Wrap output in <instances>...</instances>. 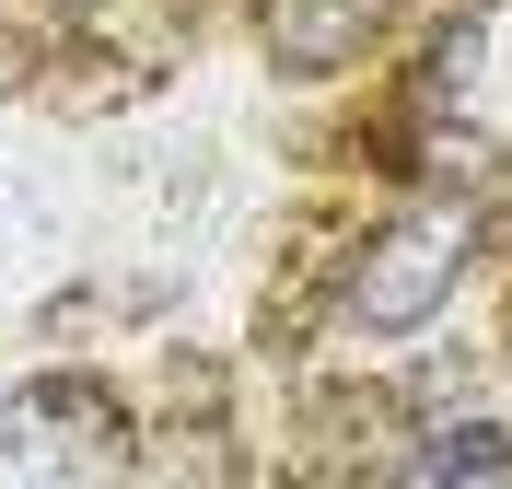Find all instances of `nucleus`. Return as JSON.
<instances>
[{
  "label": "nucleus",
  "instance_id": "20e7f679",
  "mask_svg": "<svg viewBox=\"0 0 512 489\" xmlns=\"http://www.w3.org/2000/svg\"><path fill=\"white\" fill-rule=\"evenodd\" d=\"M384 35V0H268V59L280 70H350L361 47Z\"/></svg>",
  "mask_w": 512,
  "mask_h": 489
},
{
  "label": "nucleus",
  "instance_id": "7ed1b4c3",
  "mask_svg": "<svg viewBox=\"0 0 512 489\" xmlns=\"http://www.w3.org/2000/svg\"><path fill=\"white\" fill-rule=\"evenodd\" d=\"M419 117L443 140H478V152L512 140V0H478V12H454V24L431 35V59H419Z\"/></svg>",
  "mask_w": 512,
  "mask_h": 489
},
{
  "label": "nucleus",
  "instance_id": "39448f33",
  "mask_svg": "<svg viewBox=\"0 0 512 489\" xmlns=\"http://www.w3.org/2000/svg\"><path fill=\"white\" fill-rule=\"evenodd\" d=\"M396 466H408V478H512V420H478V408H454V420H431Z\"/></svg>",
  "mask_w": 512,
  "mask_h": 489
},
{
  "label": "nucleus",
  "instance_id": "f257e3e1",
  "mask_svg": "<svg viewBox=\"0 0 512 489\" xmlns=\"http://www.w3.org/2000/svg\"><path fill=\"white\" fill-rule=\"evenodd\" d=\"M489 245V198L478 187H431V198H408L396 222L361 245V268H350V315L373 326V338H396V326H431L454 303V280H466V257Z\"/></svg>",
  "mask_w": 512,
  "mask_h": 489
},
{
  "label": "nucleus",
  "instance_id": "f03ea898",
  "mask_svg": "<svg viewBox=\"0 0 512 489\" xmlns=\"http://www.w3.org/2000/svg\"><path fill=\"white\" fill-rule=\"evenodd\" d=\"M128 466V408L82 373H47V385L0 396V489L12 478H117Z\"/></svg>",
  "mask_w": 512,
  "mask_h": 489
}]
</instances>
